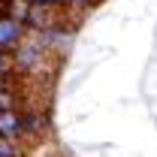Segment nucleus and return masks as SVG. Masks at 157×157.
<instances>
[{
  "label": "nucleus",
  "instance_id": "2",
  "mask_svg": "<svg viewBox=\"0 0 157 157\" xmlns=\"http://www.w3.org/2000/svg\"><path fill=\"white\" fill-rule=\"evenodd\" d=\"M24 24H27L30 30H39V33L55 30V27H63V6H39V3H30Z\"/></svg>",
  "mask_w": 157,
  "mask_h": 157
},
{
  "label": "nucleus",
  "instance_id": "10",
  "mask_svg": "<svg viewBox=\"0 0 157 157\" xmlns=\"http://www.w3.org/2000/svg\"><path fill=\"white\" fill-rule=\"evenodd\" d=\"M30 3H39V6H63V9H70V0H30Z\"/></svg>",
  "mask_w": 157,
  "mask_h": 157
},
{
  "label": "nucleus",
  "instance_id": "5",
  "mask_svg": "<svg viewBox=\"0 0 157 157\" xmlns=\"http://www.w3.org/2000/svg\"><path fill=\"white\" fill-rule=\"evenodd\" d=\"M18 103H21V91L15 85V76L0 78V109H15Z\"/></svg>",
  "mask_w": 157,
  "mask_h": 157
},
{
  "label": "nucleus",
  "instance_id": "1",
  "mask_svg": "<svg viewBox=\"0 0 157 157\" xmlns=\"http://www.w3.org/2000/svg\"><path fill=\"white\" fill-rule=\"evenodd\" d=\"M12 58H15V73L18 76H39L42 73V60H45V48L24 39L12 52Z\"/></svg>",
  "mask_w": 157,
  "mask_h": 157
},
{
  "label": "nucleus",
  "instance_id": "9",
  "mask_svg": "<svg viewBox=\"0 0 157 157\" xmlns=\"http://www.w3.org/2000/svg\"><path fill=\"white\" fill-rule=\"evenodd\" d=\"M100 0H70V9H78V12H85V9H94Z\"/></svg>",
  "mask_w": 157,
  "mask_h": 157
},
{
  "label": "nucleus",
  "instance_id": "7",
  "mask_svg": "<svg viewBox=\"0 0 157 157\" xmlns=\"http://www.w3.org/2000/svg\"><path fill=\"white\" fill-rule=\"evenodd\" d=\"M0 157H24V145L18 139L0 136Z\"/></svg>",
  "mask_w": 157,
  "mask_h": 157
},
{
  "label": "nucleus",
  "instance_id": "6",
  "mask_svg": "<svg viewBox=\"0 0 157 157\" xmlns=\"http://www.w3.org/2000/svg\"><path fill=\"white\" fill-rule=\"evenodd\" d=\"M21 118H24V136H42L45 133V115L39 112V109H24L21 112Z\"/></svg>",
  "mask_w": 157,
  "mask_h": 157
},
{
  "label": "nucleus",
  "instance_id": "4",
  "mask_svg": "<svg viewBox=\"0 0 157 157\" xmlns=\"http://www.w3.org/2000/svg\"><path fill=\"white\" fill-rule=\"evenodd\" d=\"M0 136L24 139V118H21V109H0Z\"/></svg>",
  "mask_w": 157,
  "mask_h": 157
},
{
  "label": "nucleus",
  "instance_id": "3",
  "mask_svg": "<svg viewBox=\"0 0 157 157\" xmlns=\"http://www.w3.org/2000/svg\"><path fill=\"white\" fill-rule=\"evenodd\" d=\"M27 24L18 18H12V15H6V12H0V48H6V52H15L21 42L27 39Z\"/></svg>",
  "mask_w": 157,
  "mask_h": 157
},
{
  "label": "nucleus",
  "instance_id": "8",
  "mask_svg": "<svg viewBox=\"0 0 157 157\" xmlns=\"http://www.w3.org/2000/svg\"><path fill=\"white\" fill-rule=\"evenodd\" d=\"M12 76H18L15 73V58H12V52L0 48V78H12Z\"/></svg>",
  "mask_w": 157,
  "mask_h": 157
}]
</instances>
